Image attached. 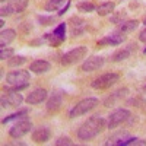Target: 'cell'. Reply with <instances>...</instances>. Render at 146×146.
<instances>
[{
  "label": "cell",
  "mask_w": 146,
  "mask_h": 146,
  "mask_svg": "<svg viewBox=\"0 0 146 146\" xmlns=\"http://www.w3.org/2000/svg\"><path fill=\"white\" fill-rule=\"evenodd\" d=\"M105 127H107V121L100 115H94L79 127L78 137L80 140H91V139L98 136L101 131H104Z\"/></svg>",
  "instance_id": "1"
},
{
  "label": "cell",
  "mask_w": 146,
  "mask_h": 146,
  "mask_svg": "<svg viewBox=\"0 0 146 146\" xmlns=\"http://www.w3.org/2000/svg\"><path fill=\"white\" fill-rule=\"evenodd\" d=\"M29 79H31V75L28 70H13L6 76V83L10 86V89L21 92L28 88Z\"/></svg>",
  "instance_id": "2"
},
{
  "label": "cell",
  "mask_w": 146,
  "mask_h": 146,
  "mask_svg": "<svg viewBox=\"0 0 146 146\" xmlns=\"http://www.w3.org/2000/svg\"><path fill=\"white\" fill-rule=\"evenodd\" d=\"M96 105H98V100H96V98H86V100L78 102L75 107H73V108L70 110L69 115H70L72 118L79 117V115H83V114H86L88 111H91V110H94Z\"/></svg>",
  "instance_id": "3"
},
{
  "label": "cell",
  "mask_w": 146,
  "mask_h": 146,
  "mask_svg": "<svg viewBox=\"0 0 146 146\" xmlns=\"http://www.w3.org/2000/svg\"><path fill=\"white\" fill-rule=\"evenodd\" d=\"M23 98L19 94V91L15 89H6L5 94L2 95V107L3 108H13V107H19L22 104Z\"/></svg>",
  "instance_id": "4"
},
{
  "label": "cell",
  "mask_w": 146,
  "mask_h": 146,
  "mask_svg": "<svg viewBox=\"0 0 146 146\" xmlns=\"http://www.w3.org/2000/svg\"><path fill=\"white\" fill-rule=\"evenodd\" d=\"M120 76L117 75V73H105V75L100 76V78H96L94 82H92V88L94 89H108V88H111L113 85H115L118 82Z\"/></svg>",
  "instance_id": "5"
},
{
  "label": "cell",
  "mask_w": 146,
  "mask_h": 146,
  "mask_svg": "<svg viewBox=\"0 0 146 146\" xmlns=\"http://www.w3.org/2000/svg\"><path fill=\"white\" fill-rule=\"evenodd\" d=\"M86 56V47H76V48H73V50H70L69 53H66L63 57H62V64L63 66H70V64H75L78 62H80V60Z\"/></svg>",
  "instance_id": "6"
},
{
  "label": "cell",
  "mask_w": 146,
  "mask_h": 146,
  "mask_svg": "<svg viewBox=\"0 0 146 146\" xmlns=\"http://www.w3.org/2000/svg\"><path fill=\"white\" fill-rule=\"evenodd\" d=\"M129 118H130V111H129V110L118 108V110H115V111L111 113V115H110V118H108L107 127H108V129H115V127H118L120 124L126 123Z\"/></svg>",
  "instance_id": "7"
},
{
  "label": "cell",
  "mask_w": 146,
  "mask_h": 146,
  "mask_svg": "<svg viewBox=\"0 0 146 146\" xmlns=\"http://www.w3.org/2000/svg\"><path fill=\"white\" fill-rule=\"evenodd\" d=\"M31 129H32V123H31L29 120L23 118V120L18 121V123L9 130V135L13 137V139H19V137H22V136H25L27 133H29Z\"/></svg>",
  "instance_id": "8"
},
{
  "label": "cell",
  "mask_w": 146,
  "mask_h": 146,
  "mask_svg": "<svg viewBox=\"0 0 146 146\" xmlns=\"http://www.w3.org/2000/svg\"><path fill=\"white\" fill-rule=\"evenodd\" d=\"M28 6V0H10L9 5L2 7V16L10 15V13H21L27 9Z\"/></svg>",
  "instance_id": "9"
},
{
  "label": "cell",
  "mask_w": 146,
  "mask_h": 146,
  "mask_svg": "<svg viewBox=\"0 0 146 146\" xmlns=\"http://www.w3.org/2000/svg\"><path fill=\"white\" fill-rule=\"evenodd\" d=\"M102 66H104V57L92 56L82 63V70L83 72H95V70H100Z\"/></svg>",
  "instance_id": "10"
},
{
  "label": "cell",
  "mask_w": 146,
  "mask_h": 146,
  "mask_svg": "<svg viewBox=\"0 0 146 146\" xmlns=\"http://www.w3.org/2000/svg\"><path fill=\"white\" fill-rule=\"evenodd\" d=\"M124 41V34H121L118 31L113 32V34H110L107 35L105 38L100 40L98 42H96V45L98 47H104V45H118Z\"/></svg>",
  "instance_id": "11"
},
{
  "label": "cell",
  "mask_w": 146,
  "mask_h": 146,
  "mask_svg": "<svg viewBox=\"0 0 146 146\" xmlns=\"http://www.w3.org/2000/svg\"><path fill=\"white\" fill-rule=\"evenodd\" d=\"M133 51H136V44H130L129 47H124V48H120L117 50L114 54H113V62L118 63V62H123V60H127Z\"/></svg>",
  "instance_id": "12"
},
{
  "label": "cell",
  "mask_w": 146,
  "mask_h": 146,
  "mask_svg": "<svg viewBox=\"0 0 146 146\" xmlns=\"http://www.w3.org/2000/svg\"><path fill=\"white\" fill-rule=\"evenodd\" d=\"M62 102H63V95L60 92H54L50 100L47 101V111L48 113H56L60 110V107H62Z\"/></svg>",
  "instance_id": "13"
},
{
  "label": "cell",
  "mask_w": 146,
  "mask_h": 146,
  "mask_svg": "<svg viewBox=\"0 0 146 146\" xmlns=\"http://www.w3.org/2000/svg\"><path fill=\"white\" fill-rule=\"evenodd\" d=\"M127 94H129V89H127V88H121V89L113 92L110 96H107L105 101H104V105H105V107H113V105H115L117 101L123 100Z\"/></svg>",
  "instance_id": "14"
},
{
  "label": "cell",
  "mask_w": 146,
  "mask_h": 146,
  "mask_svg": "<svg viewBox=\"0 0 146 146\" xmlns=\"http://www.w3.org/2000/svg\"><path fill=\"white\" fill-rule=\"evenodd\" d=\"M51 133L47 127H40V129H35L32 131V140L35 143H45L48 139H50Z\"/></svg>",
  "instance_id": "15"
},
{
  "label": "cell",
  "mask_w": 146,
  "mask_h": 146,
  "mask_svg": "<svg viewBox=\"0 0 146 146\" xmlns=\"http://www.w3.org/2000/svg\"><path fill=\"white\" fill-rule=\"evenodd\" d=\"M45 98H47V91L45 89H35V91H32L28 96H27V102L28 104H41L42 101H45Z\"/></svg>",
  "instance_id": "16"
},
{
  "label": "cell",
  "mask_w": 146,
  "mask_h": 146,
  "mask_svg": "<svg viewBox=\"0 0 146 146\" xmlns=\"http://www.w3.org/2000/svg\"><path fill=\"white\" fill-rule=\"evenodd\" d=\"M70 25H72V35L73 36H80L85 31V25H86V22H85L83 19L80 18H76V16H73L70 19Z\"/></svg>",
  "instance_id": "17"
},
{
  "label": "cell",
  "mask_w": 146,
  "mask_h": 146,
  "mask_svg": "<svg viewBox=\"0 0 146 146\" xmlns=\"http://www.w3.org/2000/svg\"><path fill=\"white\" fill-rule=\"evenodd\" d=\"M50 63L45 62V60H35V62L31 63L29 66V70L36 73V75H41V73H47L48 70H50Z\"/></svg>",
  "instance_id": "18"
},
{
  "label": "cell",
  "mask_w": 146,
  "mask_h": 146,
  "mask_svg": "<svg viewBox=\"0 0 146 146\" xmlns=\"http://www.w3.org/2000/svg\"><path fill=\"white\" fill-rule=\"evenodd\" d=\"M127 139H130V135H129V133H127V131H120V133H117V135H114V136L110 137L108 142H107L105 145H117V146H123L124 142H126Z\"/></svg>",
  "instance_id": "19"
},
{
  "label": "cell",
  "mask_w": 146,
  "mask_h": 146,
  "mask_svg": "<svg viewBox=\"0 0 146 146\" xmlns=\"http://www.w3.org/2000/svg\"><path fill=\"white\" fill-rule=\"evenodd\" d=\"M16 36V32L13 29H3L0 34V47H6L9 42H12Z\"/></svg>",
  "instance_id": "20"
},
{
  "label": "cell",
  "mask_w": 146,
  "mask_h": 146,
  "mask_svg": "<svg viewBox=\"0 0 146 146\" xmlns=\"http://www.w3.org/2000/svg\"><path fill=\"white\" fill-rule=\"evenodd\" d=\"M137 25H139V21H124L123 23H120L118 25V32H121V34H127V32H131V31H135L136 28H137Z\"/></svg>",
  "instance_id": "21"
},
{
  "label": "cell",
  "mask_w": 146,
  "mask_h": 146,
  "mask_svg": "<svg viewBox=\"0 0 146 146\" xmlns=\"http://www.w3.org/2000/svg\"><path fill=\"white\" fill-rule=\"evenodd\" d=\"M64 3H67V0H50L47 5H45V10L47 12H56L63 9Z\"/></svg>",
  "instance_id": "22"
},
{
  "label": "cell",
  "mask_w": 146,
  "mask_h": 146,
  "mask_svg": "<svg viewBox=\"0 0 146 146\" xmlns=\"http://www.w3.org/2000/svg\"><path fill=\"white\" fill-rule=\"evenodd\" d=\"M114 7H115V5L111 3V2L102 3L101 6H98V9H96V13H98L100 16H107V15H110L114 10Z\"/></svg>",
  "instance_id": "23"
},
{
  "label": "cell",
  "mask_w": 146,
  "mask_h": 146,
  "mask_svg": "<svg viewBox=\"0 0 146 146\" xmlns=\"http://www.w3.org/2000/svg\"><path fill=\"white\" fill-rule=\"evenodd\" d=\"M27 113H28V110H27V108H23V110H21V111H18V113H13V114H10V115L5 117V118L2 120V123L6 124V123H10V121H13V120L22 118V117H25V115H27Z\"/></svg>",
  "instance_id": "24"
},
{
  "label": "cell",
  "mask_w": 146,
  "mask_h": 146,
  "mask_svg": "<svg viewBox=\"0 0 146 146\" xmlns=\"http://www.w3.org/2000/svg\"><path fill=\"white\" fill-rule=\"evenodd\" d=\"M45 41L50 44V45H53V47H57V45H60V44L63 42V40L58 38V36L54 35V34H47L45 35Z\"/></svg>",
  "instance_id": "25"
},
{
  "label": "cell",
  "mask_w": 146,
  "mask_h": 146,
  "mask_svg": "<svg viewBox=\"0 0 146 146\" xmlns=\"http://www.w3.org/2000/svg\"><path fill=\"white\" fill-rule=\"evenodd\" d=\"M23 63H27V58H25V57H22V56H18V57H10V58H9V62H7V64H9L10 67L22 66Z\"/></svg>",
  "instance_id": "26"
},
{
  "label": "cell",
  "mask_w": 146,
  "mask_h": 146,
  "mask_svg": "<svg viewBox=\"0 0 146 146\" xmlns=\"http://www.w3.org/2000/svg\"><path fill=\"white\" fill-rule=\"evenodd\" d=\"M78 9H79V12L89 13V12H94V10H95V6H94L92 3H89V2H82V3L78 5Z\"/></svg>",
  "instance_id": "27"
},
{
  "label": "cell",
  "mask_w": 146,
  "mask_h": 146,
  "mask_svg": "<svg viewBox=\"0 0 146 146\" xmlns=\"http://www.w3.org/2000/svg\"><path fill=\"white\" fill-rule=\"evenodd\" d=\"M53 34L54 35H57L58 38H62L63 41H64V34H66V23H60V25H57L56 28H54V31H53Z\"/></svg>",
  "instance_id": "28"
},
{
  "label": "cell",
  "mask_w": 146,
  "mask_h": 146,
  "mask_svg": "<svg viewBox=\"0 0 146 146\" xmlns=\"http://www.w3.org/2000/svg\"><path fill=\"white\" fill-rule=\"evenodd\" d=\"M146 145V140H142V139H136V137H130L124 142L123 146H145Z\"/></svg>",
  "instance_id": "29"
},
{
  "label": "cell",
  "mask_w": 146,
  "mask_h": 146,
  "mask_svg": "<svg viewBox=\"0 0 146 146\" xmlns=\"http://www.w3.org/2000/svg\"><path fill=\"white\" fill-rule=\"evenodd\" d=\"M10 57H13V50H12V48H7V47L0 48V58L6 60V58H10Z\"/></svg>",
  "instance_id": "30"
},
{
  "label": "cell",
  "mask_w": 146,
  "mask_h": 146,
  "mask_svg": "<svg viewBox=\"0 0 146 146\" xmlns=\"http://www.w3.org/2000/svg\"><path fill=\"white\" fill-rule=\"evenodd\" d=\"M124 18H126V13L124 12H118V13H115L114 16H111V22L113 23H123L124 22Z\"/></svg>",
  "instance_id": "31"
},
{
  "label": "cell",
  "mask_w": 146,
  "mask_h": 146,
  "mask_svg": "<svg viewBox=\"0 0 146 146\" xmlns=\"http://www.w3.org/2000/svg\"><path fill=\"white\" fill-rule=\"evenodd\" d=\"M63 145H66V146H73L75 143H73L69 137H58V139L56 140V146H63Z\"/></svg>",
  "instance_id": "32"
},
{
  "label": "cell",
  "mask_w": 146,
  "mask_h": 146,
  "mask_svg": "<svg viewBox=\"0 0 146 146\" xmlns=\"http://www.w3.org/2000/svg\"><path fill=\"white\" fill-rule=\"evenodd\" d=\"M56 21V18L54 16H48V18H45V16H40V22H41V25H50V23H53Z\"/></svg>",
  "instance_id": "33"
},
{
  "label": "cell",
  "mask_w": 146,
  "mask_h": 146,
  "mask_svg": "<svg viewBox=\"0 0 146 146\" xmlns=\"http://www.w3.org/2000/svg\"><path fill=\"white\" fill-rule=\"evenodd\" d=\"M139 40H140L142 42H146V28H145V29H143V31L139 34Z\"/></svg>",
  "instance_id": "34"
},
{
  "label": "cell",
  "mask_w": 146,
  "mask_h": 146,
  "mask_svg": "<svg viewBox=\"0 0 146 146\" xmlns=\"http://www.w3.org/2000/svg\"><path fill=\"white\" fill-rule=\"evenodd\" d=\"M67 9H69V2H67V3H66V6H64V7H63V9H60V12H58V16H62V15H63V13H64V12H66V10H67Z\"/></svg>",
  "instance_id": "35"
},
{
  "label": "cell",
  "mask_w": 146,
  "mask_h": 146,
  "mask_svg": "<svg viewBox=\"0 0 146 146\" xmlns=\"http://www.w3.org/2000/svg\"><path fill=\"white\" fill-rule=\"evenodd\" d=\"M143 53H145V54H146V48H145V50H143Z\"/></svg>",
  "instance_id": "36"
},
{
  "label": "cell",
  "mask_w": 146,
  "mask_h": 146,
  "mask_svg": "<svg viewBox=\"0 0 146 146\" xmlns=\"http://www.w3.org/2000/svg\"><path fill=\"white\" fill-rule=\"evenodd\" d=\"M143 89H145V91H146V85H145V86H143Z\"/></svg>",
  "instance_id": "37"
},
{
  "label": "cell",
  "mask_w": 146,
  "mask_h": 146,
  "mask_svg": "<svg viewBox=\"0 0 146 146\" xmlns=\"http://www.w3.org/2000/svg\"><path fill=\"white\" fill-rule=\"evenodd\" d=\"M145 25H146V19H145Z\"/></svg>",
  "instance_id": "38"
},
{
  "label": "cell",
  "mask_w": 146,
  "mask_h": 146,
  "mask_svg": "<svg viewBox=\"0 0 146 146\" xmlns=\"http://www.w3.org/2000/svg\"><path fill=\"white\" fill-rule=\"evenodd\" d=\"M2 2H6V0H2Z\"/></svg>",
  "instance_id": "39"
}]
</instances>
